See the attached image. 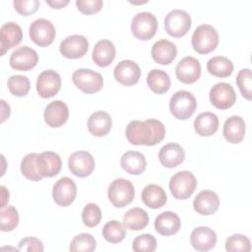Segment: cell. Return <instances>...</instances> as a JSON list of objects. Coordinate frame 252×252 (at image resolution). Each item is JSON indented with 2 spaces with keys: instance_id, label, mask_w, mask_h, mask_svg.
<instances>
[{
  "instance_id": "cell-1",
  "label": "cell",
  "mask_w": 252,
  "mask_h": 252,
  "mask_svg": "<svg viewBox=\"0 0 252 252\" xmlns=\"http://www.w3.org/2000/svg\"><path fill=\"white\" fill-rule=\"evenodd\" d=\"M125 134L128 142L132 145L155 146L163 140L165 127L157 119L133 120L126 126Z\"/></svg>"
},
{
  "instance_id": "cell-2",
  "label": "cell",
  "mask_w": 252,
  "mask_h": 252,
  "mask_svg": "<svg viewBox=\"0 0 252 252\" xmlns=\"http://www.w3.org/2000/svg\"><path fill=\"white\" fill-rule=\"evenodd\" d=\"M219 44L217 30L211 25H200L192 34V46L200 54H208Z\"/></svg>"
},
{
  "instance_id": "cell-3",
  "label": "cell",
  "mask_w": 252,
  "mask_h": 252,
  "mask_svg": "<svg viewBox=\"0 0 252 252\" xmlns=\"http://www.w3.org/2000/svg\"><path fill=\"white\" fill-rule=\"evenodd\" d=\"M197 108L195 96L188 91H178L173 94L169 100L171 114L180 120L190 118Z\"/></svg>"
},
{
  "instance_id": "cell-4",
  "label": "cell",
  "mask_w": 252,
  "mask_h": 252,
  "mask_svg": "<svg viewBox=\"0 0 252 252\" xmlns=\"http://www.w3.org/2000/svg\"><path fill=\"white\" fill-rule=\"evenodd\" d=\"M197 188V179L191 171L182 170L171 176L169 189L172 196L178 200L188 199Z\"/></svg>"
},
{
  "instance_id": "cell-5",
  "label": "cell",
  "mask_w": 252,
  "mask_h": 252,
  "mask_svg": "<svg viewBox=\"0 0 252 252\" xmlns=\"http://www.w3.org/2000/svg\"><path fill=\"white\" fill-rule=\"evenodd\" d=\"M107 196L110 203L114 207L124 208L134 200V185L128 179L116 178L110 183L107 191Z\"/></svg>"
},
{
  "instance_id": "cell-6",
  "label": "cell",
  "mask_w": 252,
  "mask_h": 252,
  "mask_svg": "<svg viewBox=\"0 0 252 252\" xmlns=\"http://www.w3.org/2000/svg\"><path fill=\"white\" fill-rule=\"evenodd\" d=\"M158 20L150 12L136 14L131 22V32L135 37L141 40L151 39L157 32Z\"/></svg>"
},
{
  "instance_id": "cell-7",
  "label": "cell",
  "mask_w": 252,
  "mask_h": 252,
  "mask_svg": "<svg viewBox=\"0 0 252 252\" xmlns=\"http://www.w3.org/2000/svg\"><path fill=\"white\" fill-rule=\"evenodd\" d=\"M74 85L86 94H94L99 92L103 87L102 76L94 70L81 68L76 70L72 75Z\"/></svg>"
},
{
  "instance_id": "cell-8",
  "label": "cell",
  "mask_w": 252,
  "mask_h": 252,
  "mask_svg": "<svg viewBox=\"0 0 252 252\" xmlns=\"http://www.w3.org/2000/svg\"><path fill=\"white\" fill-rule=\"evenodd\" d=\"M191 28L190 15L180 9L171 10L164 18L165 32L173 37H181L185 35Z\"/></svg>"
},
{
  "instance_id": "cell-9",
  "label": "cell",
  "mask_w": 252,
  "mask_h": 252,
  "mask_svg": "<svg viewBox=\"0 0 252 252\" xmlns=\"http://www.w3.org/2000/svg\"><path fill=\"white\" fill-rule=\"evenodd\" d=\"M31 39L38 46L44 47L50 45L56 34L54 25L47 19L39 18L34 20L29 30Z\"/></svg>"
},
{
  "instance_id": "cell-10",
  "label": "cell",
  "mask_w": 252,
  "mask_h": 252,
  "mask_svg": "<svg viewBox=\"0 0 252 252\" xmlns=\"http://www.w3.org/2000/svg\"><path fill=\"white\" fill-rule=\"evenodd\" d=\"M210 100L219 109H227L236 101V94L228 83H218L210 91Z\"/></svg>"
},
{
  "instance_id": "cell-11",
  "label": "cell",
  "mask_w": 252,
  "mask_h": 252,
  "mask_svg": "<svg viewBox=\"0 0 252 252\" xmlns=\"http://www.w3.org/2000/svg\"><path fill=\"white\" fill-rule=\"evenodd\" d=\"M77 196V186L73 179L62 177L55 182L52 189L54 202L60 207L70 206Z\"/></svg>"
},
{
  "instance_id": "cell-12",
  "label": "cell",
  "mask_w": 252,
  "mask_h": 252,
  "mask_svg": "<svg viewBox=\"0 0 252 252\" xmlns=\"http://www.w3.org/2000/svg\"><path fill=\"white\" fill-rule=\"evenodd\" d=\"M70 171L78 177H87L94 169L95 162L94 157L87 151H77L68 159Z\"/></svg>"
},
{
  "instance_id": "cell-13",
  "label": "cell",
  "mask_w": 252,
  "mask_h": 252,
  "mask_svg": "<svg viewBox=\"0 0 252 252\" xmlns=\"http://www.w3.org/2000/svg\"><path fill=\"white\" fill-rule=\"evenodd\" d=\"M89 49V41L82 34H73L63 39L59 46L60 53L68 59L83 57Z\"/></svg>"
},
{
  "instance_id": "cell-14",
  "label": "cell",
  "mask_w": 252,
  "mask_h": 252,
  "mask_svg": "<svg viewBox=\"0 0 252 252\" xmlns=\"http://www.w3.org/2000/svg\"><path fill=\"white\" fill-rule=\"evenodd\" d=\"M10 65L19 71H29L34 68L38 62V55L34 49L28 45L18 47L10 56Z\"/></svg>"
},
{
  "instance_id": "cell-15",
  "label": "cell",
  "mask_w": 252,
  "mask_h": 252,
  "mask_svg": "<svg viewBox=\"0 0 252 252\" xmlns=\"http://www.w3.org/2000/svg\"><path fill=\"white\" fill-rule=\"evenodd\" d=\"M61 78L54 70H45L36 79V91L42 98L54 96L60 90Z\"/></svg>"
},
{
  "instance_id": "cell-16",
  "label": "cell",
  "mask_w": 252,
  "mask_h": 252,
  "mask_svg": "<svg viewBox=\"0 0 252 252\" xmlns=\"http://www.w3.org/2000/svg\"><path fill=\"white\" fill-rule=\"evenodd\" d=\"M175 75L183 84H193L201 76V64L192 56L182 58L176 65Z\"/></svg>"
},
{
  "instance_id": "cell-17",
  "label": "cell",
  "mask_w": 252,
  "mask_h": 252,
  "mask_svg": "<svg viewBox=\"0 0 252 252\" xmlns=\"http://www.w3.org/2000/svg\"><path fill=\"white\" fill-rule=\"evenodd\" d=\"M114 78L124 86H133L139 82L141 69L133 60L120 61L113 70Z\"/></svg>"
},
{
  "instance_id": "cell-18",
  "label": "cell",
  "mask_w": 252,
  "mask_h": 252,
  "mask_svg": "<svg viewBox=\"0 0 252 252\" xmlns=\"http://www.w3.org/2000/svg\"><path fill=\"white\" fill-rule=\"evenodd\" d=\"M36 166L42 177H53L60 172L62 160L57 153L46 151L37 155Z\"/></svg>"
},
{
  "instance_id": "cell-19",
  "label": "cell",
  "mask_w": 252,
  "mask_h": 252,
  "mask_svg": "<svg viewBox=\"0 0 252 252\" xmlns=\"http://www.w3.org/2000/svg\"><path fill=\"white\" fill-rule=\"evenodd\" d=\"M43 117L49 127L58 128L68 120L69 108L64 101L54 100L45 107Z\"/></svg>"
},
{
  "instance_id": "cell-20",
  "label": "cell",
  "mask_w": 252,
  "mask_h": 252,
  "mask_svg": "<svg viewBox=\"0 0 252 252\" xmlns=\"http://www.w3.org/2000/svg\"><path fill=\"white\" fill-rule=\"evenodd\" d=\"M190 243L197 251H209L217 243V234L208 226H198L191 232Z\"/></svg>"
},
{
  "instance_id": "cell-21",
  "label": "cell",
  "mask_w": 252,
  "mask_h": 252,
  "mask_svg": "<svg viewBox=\"0 0 252 252\" xmlns=\"http://www.w3.org/2000/svg\"><path fill=\"white\" fill-rule=\"evenodd\" d=\"M194 210L203 216L215 214L220 207V198L212 190H203L197 194L193 201Z\"/></svg>"
},
{
  "instance_id": "cell-22",
  "label": "cell",
  "mask_w": 252,
  "mask_h": 252,
  "mask_svg": "<svg viewBox=\"0 0 252 252\" xmlns=\"http://www.w3.org/2000/svg\"><path fill=\"white\" fill-rule=\"evenodd\" d=\"M23 39V31L21 27L14 23L8 22L2 25L0 29V40H1V55H4L6 51L18 45Z\"/></svg>"
},
{
  "instance_id": "cell-23",
  "label": "cell",
  "mask_w": 252,
  "mask_h": 252,
  "mask_svg": "<svg viewBox=\"0 0 252 252\" xmlns=\"http://www.w3.org/2000/svg\"><path fill=\"white\" fill-rule=\"evenodd\" d=\"M185 158V152L183 148L176 143H169L164 145L158 153V159L160 163L167 168H173L183 162Z\"/></svg>"
},
{
  "instance_id": "cell-24",
  "label": "cell",
  "mask_w": 252,
  "mask_h": 252,
  "mask_svg": "<svg viewBox=\"0 0 252 252\" xmlns=\"http://www.w3.org/2000/svg\"><path fill=\"white\" fill-rule=\"evenodd\" d=\"M180 227L181 220L179 217L171 211L161 213L155 220L156 231L164 236H169L177 233Z\"/></svg>"
},
{
  "instance_id": "cell-25",
  "label": "cell",
  "mask_w": 252,
  "mask_h": 252,
  "mask_svg": "<svg viewBox=\"0 0 252 252\" xmlns=\"http://www.w3.org/2000/svg\"><path fill=\"white\" fill-rule=\"evenodd\" d=\"M152 57L153 59L161 65L170 64L177 55L176 45L164 38L156 41L152 47Z\"/></svg>"
},
{
  "instance_id": "cell-26",
  "label": "cell",
  "mask_w": 252,
  "mask_h": 252,
  "mask_svg": "<svg viewBox=\"0 0 252 252\" xmlns=\"http://www.w3.org/2000/svg\"><path fill=\"white\" fill-rule=\"evenodd\" d=\"M116 48L112 41L101 39L97 41L93 49V60L99 67H107L115 58Z\"/></svg>"
},
{
  "instance_id": "cell-27",
  "label": "cell",
  "mask_w": 252,
  "mask_h": 252,
  "mask_svg": "<svg viewBox=\"0 0 252 252\" xmlns=\"http://www.w3.org/2000/svg\"><path fill=\"white\" fill-rule=\"evenodd\" d=\"M245 131L246 126L244 120L238 115H233L225 120L222 134L228 143L238 144L243 140Z\"/></svg>"
},
{
  "instance_id": "cell-28",
  "label": "cell",
  "mask_w": 252,
  "mask_h": 252,
  "mask_svg": "<svg viewBox=\"0 0 252 252\" xmlns=\"http://www.w3.org/2000/svg\"><path fill=\"white\" fill-rule=\"evenodd\" d=\"M111 127L112 119L105 111H95L88 119V129L93 136L103 137L108 134Z\"/></svg>"
},
{
  "instance_id": "cell-29",
  "label": "cell",
  "mask_w": 252,
  "mask_h": 252,
  "mask_svg": "<svg viewBox=\"0 0 252 252\" xmlns=\"http://www.w3.org/2000/svg\"><path fill=\"white\" fill-rule=\"evenodd\" d=\"M120 164L127 173L132 175H140L147 167V160L142 153L128 151L122 155Z\"/></svg>"
},
{
  "instance_id": "cell-30",
  "label": "cell",
  "mask_w": 252,
  "mask_h": 252,
  "mask_svg": "<svg viewBox=\"0 0 252 252\" xmlns=\"http://www.w3.org/2000/svg\"><path fill=\"white\" fill-rule=\"evenodd\" d=\"M194 129L202 137L212 136L219 129V118L213 112H202L194 120Z\"/></svg>"
},
{
  "instance_id": "cell-31",
  "label": "cell",
  "mask_w": 252,
  "mask_h": 252,
  "mask_svg": "<svg viewBox=\"0 0 252 252\" xmlns=\"http://www.w3.org/2000/svg\"><path fill=\"white\" fill-rule=\"evenodd\" d=\"M142 201L149 208L158 209L165 205L167 197L161 186L158 184H150L142 191Z\"/></svg>"
},
{
  "instance_id": "cell-32",
  "label": "cell",
  "mask_w": 252,
  "mask_h": 252,
  "mask_svg": "<svg viewBox=\"0 0 252 252\" xmlns=\"http://www.w3.org/2000/svg\"><path fill=\"white\" fill-rule=\"evenodd\" d=\"M147 84L152 92L161 94L169 90L171 81L166 72L159 69H153L147 76Z\"/></svg>"
},
{
  "instance_id": "cell-33",
  "label": "cell",
  "mask_w": 252,
  "mask_h": 252,
  "mask_svg": "<svg viewBox=\"0 0 252 252\" xmlns=\"http://www.w3.org/2000/svg\"><path fill=\"white\" fill-rule=\"evenodd\" d=\"M123 222L125 227L131 230L144 229L149 223L148 213L141 208H132L123 216Z\"/></svg>"
},
{
  "instance_id": "cell-34",
  "label": "cell",
  "mask_w": 252,
  "mask_h": 252,
  "mask_svg": "<svg viewBox=\"0 0 252 252\" xmlns=\"http://www.w3.org/2000/svg\"><path fill=\"white\" fill-rule=\"evenodd\" d=\"M207 70L213 76L226 78L233 71V63L224 56H215L207 62Z\"/></svg>"
},
{
  "instance_id": "cell-35",
  "label": "cell",
  "mask_w": 252,
  "mask_h": 252,
  "mask_svg": "<svg viewBox=\"0 0 252 252\" xmlns=\"http://www.w3.org/2000/svg\"><path fill=\"white\" fill-rule=\"evenodd\" d=\"M104 239L110 243L121 242L126 236V229L118 220H110L106 222L102 228Z\"/></svg>"
},
{
  "instance_id": "cell-36",
  "label": "cell",
  "mask_w": 252,
  "mask_h": 252,
  "mask_svg": "<svg viewBox=\"0 0 252 252\" xmlns=\"http://www.w3.org/2000/svg\"><path fill=\"white\" fill-rule=\"evenodd\" d=\"M36 153H31L26 155L21 161L22 174L32 181H39L42 176L39 174L36 166Z\"/></svg>"
},
{
  "instance_id": "cell-37",
  "label": "cell",
  "mask_w": 252,
  "mask_h": 252,
  "mask_svg": "<svg viewBox=\"0 0 252 252\" xmlns=\"http://www.w3.org/2000/svg\"><path fill=\"white\" fill-rule=\"evenodd\" d=\"M96 247V241L94 237L90 233H80L76 235L69 246L72 252H92Z\"/></svg>"
},
{
  "instance_id": "cell-38",
  "label": "cell",
  "mask_w": 252,
  "mask_h": 252,
  "mask_svg": "<svg viewBox=\"0 0 252 252\" xmlns=\"http://www.w3.org/2000/svg\"><path fill=\"white\" fill-rule=\"evenodd\" d=\"M8 89L13 95L25 96L28 94L31 89V83L27 76L13 75L8 79Z\"/></svg>"
},
{
  "instance_id": "cell-39",
  "label": "cell",
  "mask_w": 252,
  "mask_h": 252,
  "mask_svg": "<svg viewBox=\"0 0 252 252\" xmlns=\"http://www.w3.org/2000/svg\"><path fill=\"white\" fill-rule=\"evenodd\" d=\"M0 222L2 231H11L19 224V214L14 206L2 208L0 213Z\"/></svg>"
},
{
  "instance_id": "cell-40",
  "label": "cell",
  "mask_w": 252,
  "mask_h": 252,
  "mask_svg": "<svg viewBox=\"0 0 252 252\" xmlns=\"http://www.w3.org/2000/svg\"><path fill=\"white\" fill-rule=\"evenodd\" d=\"M250 249V240L243 234H232L225 241V250L229 252H249Z\"/></svg>"
},
{
  "instance_id": "cell-41",
  "label": "cell",
  "mask_w": 252,
  "mask_h": 252,
  "mask_svg": "<svg viewBox=\"0 0 252 252\" xmlns=\"http://www.w3.org/2000/svg\"><path fill=\"white\" fill-rule=\"evenodd\" d=\"M82 220L88 227L96 226L101 220L100 208L94 203H89L82 211Z\"/></svg>"
},
{
  "instance_id": "cell-42",
  "label": "cell",
  "mask_w": 252,
  "mask_h": 252,
  "mask_svg": "<svg viewBox=\"0 0 252 252\" xmlns=\"http://www.w3.org/2000/svg\"><path fill=\"white\" fill-rule=\"evenodd\" d=\"M237 87L244 98L250 100L252 97V74L250 69H242L236 77Z\"/></svg>"
},
{
  "instance_id": "cell-43",
  "label": "cell",
  "mask_w": 252,
  "mask_h": 252,
  "mask_svg": "<svg viewBox=\"0 0 252 252\" xmlns=\"http://www.w3.org/2000/svg\"><path fill=\"white\" fill-rule=\"evenodd\" d=\"M132 248L136 252H154L157 248V240L152 234L144 233L133 240Z\"/></svg>"
},
{
  "instance_id": "cell-44",
  "label": "cell",
  "mask_w": 252,
  "mask_h": 252,
  "mask_svg": "<svg viewBox=\"0 0 252 252\" xmlns=\"http://www.w3.org/2000/svg\"><path fill=\"white\" fill-rule=\"evenodd\" d=\"M13 4L15 10L23 16H29L35 13L39 7L38 0H15Z\"/></svg>"
},
{
  "instance_id": "cell-45",
  "label": "cell",
  "mask_w": 252,
  "mask_h": 252,
  "mask_svg": "<svg viewBox=\"0 0 252 252\" xmlns=\"http://www.w3.org/2000/svg\"><path fill=\"white\" fill-rule=\"evenodd\" d=\"M76 6L81 13L91 15L100 11L103 6V2L101 0H77Z\"/></svg>"
},
{
  "instance_id": "cell-46",
  "label": "cell",
  "mask_w": 252,
  "mask_h": 252,
  "mask_svg": "<svg viewBox=\"0 0 252 252\" xmlns=\"http://www.w3.org/2000/svg\"><path fill=\"white\" fill-rule=\"evenodd\" d=\"M19 251H36L42 252L44 250L42 242L35 237L28 236L20 240L19 242Z\"/></svg>"
},
{
  "instance_id": "cell-47",
  "label": "cell",
  "mask_w": 252,
  "mask_h": 252,
  "mask_svg": "<svg viewBox=\"0 0 252 252\" xmlns=\"http://www.w3.org/2000/svg\"><path fill=\"white\" fill-rule=\"evenodd\" d=\"M69 0H53V1H46V4L51 6L54 9H61L68 5Z\"/></svg>"
}]
</instances>
